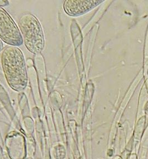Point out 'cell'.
Listing matches in <instances>:
<instances>
[{
  "instance_id": "6da1fadb",
  "label": "cell",
  "mask_w": 148,
  "mask_h": 159,
  "mask_svg": "<svg viewBox=\"0 0 148 159\" xmlns=\"http://www.w3.org/2000/svg\"><path fill=\"white\" fill-rule=\"evenodd\" d=\"M3 70L7 83L12 89L21 92L26 88L28 76L23 53L17 47L8 46L1 56Z\"/></svg>"
},
{
  "instance_id": "7a4b0ae2",
  "label": "cell",
  "mask_w": 148,
  "mask_h": 159,
  "mask_svg": "<svg viewBox=\"0 0 148 159\" xmlns=\"http://www.w3.org/2000/svg\"><path fill=\"white\" fill-rule=\"evenodd\" d=\"M19 27L27 49L34 54L40 53L45 48L44 34L36 17L31 13L23 14L19 21Z\"/></svg>"
},
{
  "instance_id": "3957f363",
  "label": "cell",
  "mask_w": 148,
  "mask_h": 159,
  "mask_svg": "<svg viewBox=\"0 0 148 159\" xmlns=\"http://www.w3.org/2000/svg\"><path fill=\"white\" fill-rule=\"evenodd\" d=\"M0 39L12 46H20L23 42L21 32L16 24L2 7H0Z\"/></svg>"
},
{
  "instance_id": "277c9868",
  "label": "cell",
  "mask_w": 148,
  "mask_h": 159,
  "mask_svg": "<svg viewBox=\"0 0 148 159\" xmlns=\"http://www.w3.org/2000/svg\"><path fill=\"white\" fill-rule=\"evenodd\" d=\"M96 2H98V1L68 0L64 2V9L69 15L78 16L88 11Z\"/></svg>"
},
{
  "instance_id": "5b68a950",
  "label": "cell",
  "mask_w": 148,
  "mask_h": 159,
  "mask_svg": "<svg viewBox=\"0 0 148 159\" xmlns=\"http://www.w3.org/2000/svg\"><path fill=\"white\" fill-rule=\"evenodd\" d=\"M9 2L7 1H0V7L1 6H5L8 5Z\"/></svg>"
},
{
  "instance_id": "8992f818",
  "label": "cell",
  "mask_w": 148,
  "mask_h": 159,
  "mask_svg": "<svg viewBox=\"0 0 148 159\" xmlns=\"http://www.w3.org/2000/svg\"><path fill=\"white\" fill-rule=\"evenodd\" d=\"M3 49V45L2 42L0 39V52L2 51Z\"/></svg>"
}]
</instances>
